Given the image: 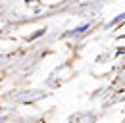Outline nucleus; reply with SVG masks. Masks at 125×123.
I'll use <instances>...</instances> for the list:
<instances>
[{"label": "nucleus", "mask_w": 125, "mask_h": 123, "mask_svg": "<svg viewBox=\"0 0 125 123\" xmlns=\"http://www.w3.org/2000/svg\"><path fill=\"white\" fill-rule=\"evenodd\" d=\"M89 27H91L89 23H83V25H79V27H75V29L71 31V35H81V33H85V31L89 29Z\"/></svg>", "instance_id": "2"}, {"label": "nucleus", "mask_w": 125, "mask_h": 123, "mask_svg": "<svg viewBox=\"0 0 125 123\" xmlns=\"http://www.w3.org/2000/svg\"><path fill=\"white\" fill-rule=\"evenodd\" d=\"M42 35H44V29H39L33 37H29V41H35V39H39V37H42Z\"/></svg>", "instance_id": "3"}, {"label": "nucleus", "mask_w": 125, "mask_h": 123, "mask_svg": "<svg viewBox=\"0 0 125 123\" xmlns=\"http://www.w3.org/2000/svg\"><path fill=\"white\" fill-rule=\"evenodd\" d=\"M0 123H2V117H0Z\"/></svg>", "instance_id": "5"}, {"label": "nucleus", "mask_w": 125, "mask_h": 123, "mask_svg": "<svg viewBox=\"0 0 125 123\" xmlns=\"http://www.w3.org/2000/svg\"><path fill=\"white\" fill-rule=\"evenodd\" d=\"M121 21H125V12H123V14H119L117 17H114V19L108 23V27H114V25H117V23H121Z\"/></svg>", "instance_id": "1"}, {"label": "nucleus", "mask_w": 125, "mask_h": 123, "mask_svg": "<svg viewBox=\"0 0 125 123\" xmlns=\"http://www.w3.org/2000/svg\"><path fill=\"white\" fill-rule=\"evenodd\" d=\"M23 2H27V4H29V2H35V0H23Z\"/></svg>", "instance_id": "4"}]
</instances>
